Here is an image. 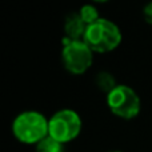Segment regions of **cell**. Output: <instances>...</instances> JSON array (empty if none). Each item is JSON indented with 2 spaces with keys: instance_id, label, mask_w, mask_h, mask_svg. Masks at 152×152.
Returning a JSON list of instances; mask_svg holds the SVG:
<instances>
[{
  "instance_id": "1",
  "label": "cell",
  "mask_w": 152,
  "mask_h": 152,
  "mask_svg": "<svg viewBox=\"0 0 152 152\" xmlns=\"http://www.w3.org/2000/svg\"><path fill=\"white\" fill-rule=\"evenodd\" d=\"M83 40L94 52L105 53L119 47L121 32L113 21L100 18L87 27Z\"/></svg>"
},
{
  "instance_id": "2",
  "label": "cell",
  "mask_w": 152,
  "mask_h": 152,
  "mask_svg": "<svg viewBox=\"0 0 152 152\" xmlns=\"http://www.w3.org/2000/svg\"><path fill=\"white\" fill-rule=\"evenodd\" d=\"M13 136L24 144H37L48 136V120L37 111H24L12 121Z\"/></svg>"
},
{
  "instance_id": "3",
  "label": "cell",
  "mask_w": 152,
  "mask_h": 152,
  "mask_svg": "<svg viewBox=\"0 0 152 152\" xmlns=\"http://www.w3.org/2000/svg\"><path fill=\"white\" fill-rule=\"evenodd\" d=\"M107 105L113 115L129 120L139 115L142 103L135 89L124 84H118L107 94Z\"/></svg>"
},
{
  "instance_id": "4",
  "label": "cell",
  "mask_w": 152,
  "mask_h": 152,
  "mask_svg": "<svg viewBox=\"0 0 152 152\" xmlns=\"http://www.w3.org/2000/svg\"><path fill=\"white\" fill-rule=\"evenodd\" d=\"M61 60L68 72L72 75H81L92 66L94 51L84 43V40H69L64 37Z\"/></svg>"
},
{
  "instance_id": "5",
  "label": "cell",
  "mask_w": 152,
  "mask_h": 152,
  "mask_svg": "<svg viewBox=\"0 0 152 152\" xmlns=\"http://www.w3.org/2000/svg\"><path fill=\"white\" fill-rule=\"evenodd\" d=\"M80 131V116L77 112L69 108H64V110L55 112L48 120V135L63 144L76 139Z\"/></svg>"
},
{
  "instance_id": "6",
  "label": "cell",
  "mask_w": 152,
  "mask_h": 152,
  "mask_svg": "<svg viewBox=\"0 0 152 152\" xmlns=\"http://www.w3.org/2000/svg\"><path fill=\"white\" fill-rule=\"evenodd\" d=\"M87 24L83 21L80 13L72 12L64 20V32L66 37L69 40H83V36L86 34Z\"/></svg>"
},
{
  "instance_id": "7",
  "label": "cell",
  "mask_w": 152,
  "mask_h": 152,
  "mask_svg": "<svg viewBox=\"0 0 152 152\" xmlns=\"http://www.w3.org/2000/svg\"><path fill=\"white\" fill-rule=\"evenodd\" d=\"M36 152H64V144L48 135L36 144Z\"/></svg>"
},
{
  "instance_id": "8",
  "label": "cell",
  "mask_w": 152,
  "mask_h": 152,
  "mask_svg": "<svg viewBox=\"0 0 152 152\" xmlns=\"http://www.w3.org/2000/svg\"><path fill=\"white\" fill-rule=\"evenodd\" d=\"M79 13H80L81 19H83V21L87 24V26L95 23L97 19H100L99 13H97V8L95 7V5H92V4L83 5V7L80 8V12Z\"/></svg>"
},
{
  "instance_id": "9",
  "label": "cell",
  "mask_w": 152,
  "mask_h": 152,
  "mask_svg": "<svg viewBox=\"0 0 152 152\" xmlns=\"http://www.w3.org/2000/svg\"><path fill=\"white\" fill-rule=\"evenodd\" d=\"M144 18H145V20L148 21L150 24H152V3H148L147 5L144 7Z\"/></svg>"
},
{
  "instance_id": "10",
  "label": "cell",
  "mask_w": 152,
  "mask_h": 152,
  "mask_svg": "<svg viewBox=\"0 0 152 152\" xmlns=\"http://www.w3.org/2000/svg\"><path fill=\"white\" fill-rule=\"evenodd\" d=\"M111 152H121V151H111Z\"/></svg>"
}]
</instances>
